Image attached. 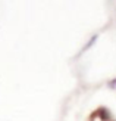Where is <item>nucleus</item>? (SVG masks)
I'll return each instance as SVG.
<instances>
[{
    "instance_id": "f257e3e1",
    "label": "nucleus",
    "mask_w": 116,
    "mask_h": 121,
    "mask_svg": "<svg viewBox=\"0 0 116 121\" xmlns=\"http://www.w3.org/2000/svg\"><path fill=\"white\" fill-rule=\"evenodd\" d=\"M94 117H99L101 121H109L110 120V112H109L106 108H99L97 111L93 112V118Z\"/></svg>"
},
{
    "instance_id": "f03ea898",
    "label": "nucleus",
    "mask_w": 116,
    "mask_h": 121,
    "mask_svg": "<svg viewBox=\"0 0 116 121\" xmlns=\"http://www.w3.org/2000/svg\"><path fill=\"white\" fill-rule=\"evenodd\" d=\"M96 40H97V35H93V37L90 39V41H88V43H87V44H85V46L82 47V50H87V49H90V47H91V46H93V44L96 43Z\"/></svg>"
},
{
    "instance_id": "7ed1b4c3",
    "label": "nucleus",
    "mask_w": 116,
    "mask_h": 121,
    "mask_svg": "<svg viewBox=\"0 0 116 121\" xmlns=\"http://www.w3.org/2000/svg\"><path fill=\"white\" fill-rule=\"evenodd\" d=\"M115 84H116V80H113L110 84H109V86H110V87H115Z\"/></svg>"
}]
</instances>
